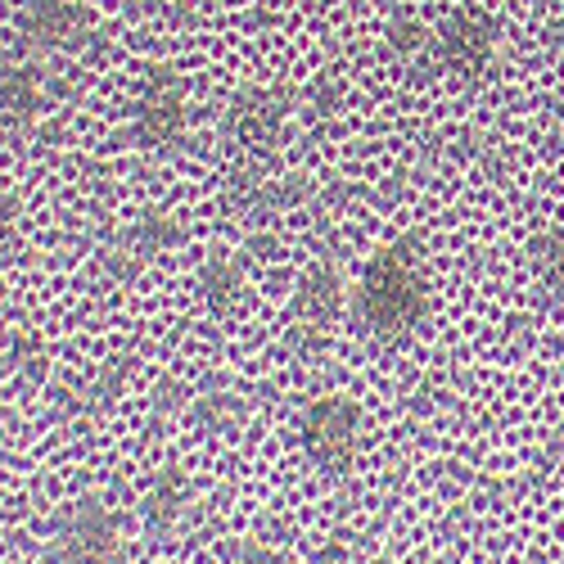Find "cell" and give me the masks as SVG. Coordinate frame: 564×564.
Returning <instances> with one entry per match:
<instances>
[{"mask_svg": "<svg viewBox=\"0 0 564 564\" xmlns=\"http://www.w3.org/2000/svg\"><path fill=\"white\" fill-rule=\"evenodd\" d=\"M425 312H430V285L411 240H398L366 262L361 285L352 290V325L366 339L398 344L425 321Z\"/></svg>", "mask_w": 564, "mask_h": 564, "instance_id": "6da1fadb", "label": "cell"}, {"mask_svg": "<svg viewBox=\"0 0 564 564\" xmlns=\"http://www.w3.org/2000/svg\"><path fill=\"white\" fill-rule=\"evenodd\" d=\"M299 447L303 456L325 469V475H348L357 447H361V411L357 402L330 393V398H312L299 415Z\"/></svg>", "mask_w": 564, "mask_h": 564, "instance_id": "7a4b0ae2", "label": "cell"}, {"mask_svg": "<svg viewBox=\"0 0 564 564\" xmlns=\"http://www.w3.org/2000/svg\"><path fill=\"white\" fill-rule=\"evenodd\" d=\"M118 560V520L100 497H82L51 520L45 564H113Z\"/></svg>", "mask_w": 564, "mask_h": 564, "instance_id": "3957f363", "label": "cell"}, {"mask_svg": "<svg viewBox=\"0 0 564 564\" xmlns=\"http://www.w3.org/2000/svg\"><path fill=\"white\" fill-rule=\"evenodd\" d=\"M185 127H191L185 82L172 68H150L140 96L131 100V140L150 154H172L185 145Z\"/></svg>", "mask_w": 564, "mask_h": 564, "instance_id": "277c9868", "label": "cell"}, {"mask_svg": "<svg viewBox=\"0 0 564 564\" xmlns=\"http://www.w3.org/2000/svg\"><path fill=\"white\" fill-rule=\"evenodd\" d=\"M497 19L488 10H452L430 36V68L456 82H475L497 55Z\"/></svg>", "mask_w": 564, "mask_h": 564, "instance_id": "5b68a950", "label": "cell"}, {"mask_svg": "<svg viewBox=\"0 0 564 564\" xmlns=\"http://www.w3.org/2000/svg\"><path fill=\"white\" fill-rule=\"evenodd\" d=\"M280 127H285V100H280V90L249 86V90H240V96L226 105V135H230L245 154L271 150L275 135H280Z\"/></svg>", "mask_w": 564, "mask_h": 564, "instance_id": "8992f818", "label": "cell"}, {"mask_svg": "<svg viewBox=\"0 0 564 564\" xmlns=\"http://www.w3.org/2000/svg\"><path fill=\"white\" fill-rule=\"evenodd\" d=\"M19 32L28 45H82V36L90 32V10L82 0H28L19 10Z\"/></svg>", "mask_w": 564, "mask_h": 564, "instance_id": "52a82bcc", "label": "cell"}, {"mask_svg": "<svg viewBox=\"0 0 564 564\" xmlns=\"http://www.w3.org/2000/svg\"><path fill=\"white\" fill-rule=\"evenodd\" d=\"M339 303H344L339 267H330V262H312V267L303 271V280H299V294H294V330L321 339V335L335 325Z\"/></svg>", "mask_w": 564, "mask_h": 564, "instance_id": "ba28073f", "label": "cell"}, {"mask_svg": "<svg viewBox=\"0 0 564 564\" xmlns=\"http://www.w3.org/2000/svg\"><path fill=\"white\" fill-rule=\"evenodd\" d=\"M185 411H191V420L204 434H235L245 425V398L235 393L230 384H221V380H213L199 393H191V406Z\"/></svg>", "mask_w": 564, "mask_h": 564, "instance_id": "9c48e42d", "label": "cell"}, {"mask_svg": "<svg viewBox=\"0 0 564 564\" xmlns=\"http://www.w3.org/2000/svg\"><path fill=\"white\" fill-rule=\"evenodd\" d=\"M245 290V262L235 253H208L199 262V299L221 316L235 307V299H240Z\"/></svg>", "mask_w": 564, "mask_h": 564, "instance_id": "30bf717a", "label": "cell"}, {"mask_svg": "<svg viewBox=\"0 0 564 564\" xmlns=\"http://www.w3.org/2000/svg\"><path fill=\"white\" fill-rule=\"evenodd\" d=\"M185 501H191V484H185V475H181L176 465H163L159 475H154V484H150V492H145V506H140V510H145L150 533L172 529L181 520Z\"/></svg>", "mask_w": 564, "mask_h": 564, "instance_id": "8fae6325", "label": "cell"}, {"mask_svg": "<svg viewBox=\"0 0 564 564\" xmlns=\"http://www.w3.org/2000/svg\"><path fill=\"white\" fill-rule=\"evenodd\" d=\"M529 262L546 290H564V226H551L538 235L529 245Z\"/></svg>", "mask_w": 564, "mask_h": 564, "instance_id": "7c38bea8", "label": "cell"}, {"mask_svg": "<svg viewBox=\"0 0 564 564\" xmlns=\"http://www.w3.org/2000/svg\"><path fill=\"white\" fill-rule=\"evenodd\" d=\"M430 36L434 28H425L420 19H393L389 23V45L398 59H425L430 64Z\"/></svg>", "mask_w": 564, "mask_h": 564, "instance_id": "4fadbf2b", "label": "cell"}, {"mask_svg": "<svg viewBox=\"0 0 564 564\" xmlns=\"http://www.w3.org/2000/svg\"><path fill=\"white\" fill-rule=\"evenodd\" d=\"M36 105H41V90H36L32 68L6 73V118H10V122H23V118L36 113Z\"/></svg>", "mask_w": 564, "mask_h": 564, "instance_id": "5bb4252c", "label": "cell"}, {"mask_svg": "<svg viewBox=\"0 0 564 564\" xmlns=\"http://www.w3.org/2000/svg\"><path fill=\"white\" fill-rule=\"evenodd\" d=\"M230 560H235V564H285V555H275L271 546H258V542L230 546Z\"/></svg>", "mask_w": 564, "mask_h": 564, "instance_id": "9a60e30c", "label": "cell"}]
</instances>
